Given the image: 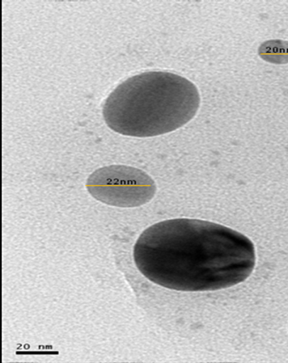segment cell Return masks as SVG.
<instances>
[{"label":"cell","instance_id":"cell-3","mask_svg":"<svg viewBox=\"0 0 288 363\" xmlns=\"http://www.w3.org/2000/svg\"><path fill=\"white\" fill-rule=\"evenodd\" d=\"M89 193L101 203L117 208H137L153 199L155 181L138 168L113 164L95 171L88 177Z\"/></svg>","mask_w":288,"mask_h":363},{"label":"cell","instance_id":"cell-1","mask_svg":"<svg viewBox=\"0 0 288 363\" xmlns=\"http://www.w3.org/2000/svg\"><path fill=\"white\" fill-rule=\"evenodd\" d=\"M135 265L154 284L183 292L231 288L256 263L252 240L230 228L176 218L148 228L134 246Z\"/></svg>","mask_w":288,"mask_h":363},{"label":"cell","instance_id":"cell-2","mask_svg":"<svg viewBox=\"0 0 288 363\" xmlns=\"http://www.w3.org/2000/svg\"><path fill=\"white\" fill-rule=\"evenodd\" d=\"M197 88L169 72L152 71L118 84L104 104L106 124L125 136L150 138L175 132L200 107Z\"/></svg>","mask_w":288,"mask_h":363},{"label":"cell","instance_id":"cell-4","mask_svg":"<svg viewBox=\"0 0 288 363\" xmlns=\"http://www.w3.org/2000/svg\"><path fill=\"white\" fill-rule=\"evenodd\" d=\"M258 54L265 61L275 65H285L288 63V41H266L260 45Z\"/></svg>","mask_w":288,"mask_h":363}]
</instances>
